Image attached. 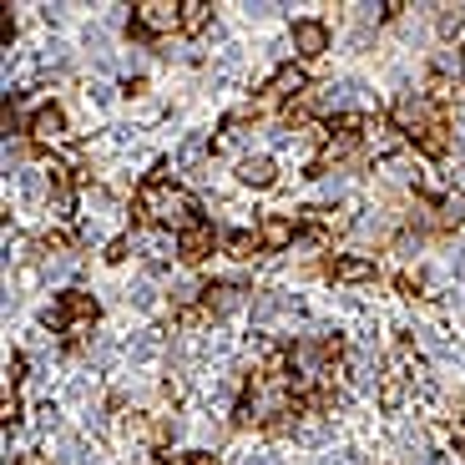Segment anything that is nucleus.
Instances as JSON below:
<instances>
[{"instance_id":"nucleus-13","label":"nucleus","mask_w":465,"mask_h":465,"mask_svg":"<svg viewBox=\"0 0 465 465\" xmlns=\"http://www.w3.org/2000/svg\"><path fill=\"white\" fill-rule=\"evenodd\" d=\"M238 183L273 187V183H279V163H273V157H243V163H238Z\"/></svg>"},{"instance_id":"nucleus-9","label":"nucleus","mask_w":465,"mask_h":465,"mask_svg":"<svg viewBox=\"0 0 465 465\" xmlns=\"http://www.w3.org/2000/svg\"><path fill=\"white\" fill-rule=\"evenodd\" d=\"M258 238H263V253H283L303 238V213H263L258 218Z\"/></svg>"},{"instance_id":"nucleus-16","label":"nucleus","mask_w":465,"mask_h":465,"mask_svg":"<svg viewBox=\"0 0 465 465\" xmlns=\"http://www.w3.org/2000/svg\"><path fill=\"white\" fill-rule=\"evenodd\" d=\"M157 465H218L208 450H157Z\"/></svg>"},{"instance_id":"nucleus-4","label":"nucleus","mask_w":465,"mask_h":465,"mask_svg":"<svg viewBox=\"0 0 465 465\" xmlns=\"http://www.w3.org/2000/svg\"><path fill=\"white\" fill-rule=\"evenodd\" d=\"M177 31H183V0H142V5H132L127 35L137 46H157L163 35H177Z\"/></svg>"},{"instance_id":"nucleus-19","label":"nucleus","mask_w":465,"mask_h":465,"mask_svg":"<svg viewBox=\"0 0 465 465\" xmlns=\"http://www.w3.org/2000/svg\"><path fill=\"white\" fill-rule=\"evenodd\" d=\"M21 380H25V354L11 349V360H5V390H21Z\"/></svg>"},{"instance_id":"nucleus-7","label":"nucleus","mask_w":465,"mask_h":465,"mask_svg":"<svg viewBox=\"0 0 465 465\" xmlns=\"http://www.w3.org/2000/svg\"><path fill=\"white\" fill-rule=\"evenodd\" d=\"M218 248H223V232L213 228L208 218L193 223L187 232H177V263H183V268H203L213 253H218Z\"/></svg>"},{"instance_id":"nucleus-6","label":"nucleus","mask_w":465,"mask_h":465,"mask_svg":"<svg viewBox=\"0 0 465 465\" xmlns=\"http://www.w3.org/2000/svg\"><path fill=\"white\" fill-rule=\"evenodd\" d=\"M248 293H253V289L238 283V279H213V283H203V289H193V303H198L203 314H208V324H213V319H223L228 309H238Z\"/></svg>"},{"instance_id":"nucleus-24","label":"nucleus","mask_w":465,"mask_h":465,"mask_svg":"<svg viewBox=\"0 0 465 465\" xmlns=\"http://www.w3.org/2000/svg\"><path fill=\"white\" fill-rule=\"evenodd\" d=\"M122 92H127V96H142V92H147V76H127V82H122Z\"/></svg>"},{"instance_id":"nucleus-2","label":"nucleus","mask_w":465,"mask_h":465,"mask_svg":"<svg viewBox=\"0 0 465 465\" xmlns=\"http://www.w3.org/2000/svg\"><path fill=\"white\" fill-rule=\"evenodd\" d=\"M390 132H400V137H405L420 157H430V163H440L445 152H450V112H440L425 92L400 96L395 112H390Z\"/></svg>"},{"instance_id":"nucleus-1","label":"nucleus","mask_w":465,"mask_h":465,"mask_svg":"<svg viewBox=\"0 0 465 465\" xmlns=\"http://www.w3.org/2000/svg\"><path fill=\"white\" fill-rule=\"evenodd\" d=\"M132 223H152V228H173L187 232L193 223H203V203L187 193L183 183H173V173H167V163H157L147 177H142V187L132 193Z\"/></svg>"},{"instance_id":"nucleus-18","label":"nucleus","mask_w":465,"mask_h":465,"mask_svg":"<svg viewBox=\"0 0 465 465\" xmlns=\"http://www.w3.org/2000/svg\"><path fill=\"white\" fill-rule=\"evenodd\" d=\"M21 420H25V410H21V395H15V390H5V405H0V425L11 430V425H21Z\"/></svg>"},{"instance_id":"nucleus-23","label":"nucleus","mask_w":465,"mask_h":465,"mask_svg":"<svg viewBox=\"0 0 465 465\" xmlns=\"http://www.w3.org/2000/svg\"><path fill=\"white\" fill-rule=\"evenodd\" d=\"M400 11H405V0H384V5H380V21H384V25L400 21Z\"/></svg>"},{"instance_id":"nucleus-10","label":"nucleus","mask_w":465,"mask_h":465,"mask_svg":"<svg viewBox=\"0 0 465 465\" xmlns=\"http://www.w3.org/2000/svg\"><path fill=\"white\" fill-rule=\"evenodd\" d=\"M329 25L319 21V15H303V21H293V56H299V66H309V61H324L329 56Z\"/></svg>"},{"instance_id":"nucleus-5","label":"nucleus","mask_w":465,"mask_h":465,"mask_svg":"<svg viewBox=\"0 0 465 465\" xmlns=\"http://www.w3.org/2000/svg\"><path fill=\"white\" fill-rule=\"evenodd\" d=\"M314 273L329 279V283H374L380 279V263L364 258V253H324L314 263Z\"/></svg>"},{"instance_id":"nucleus-21","label":"nucleus","mask_w":465,"mask_h":465,"mask_svg":"<svg viewBox=\"0 0 465 465\" xmlns=\"http://www.w3.org/2000/svg\"><path fill=\"white\" fill-rule=\"evenodd\" d=\"M395 289L405 293V299H425V283H420L415 273H395Z\"/></svg>"},{"instance_id":"nucleus-17","label":"nucleus","mask_w":465,"mask_h":465,"mask_svg":"<svg viewBox=\"0 0 465 465\" xmlns=\"http://www.w3.org/2000/svg\"><path fill=\"white\" fill-rule=\"evenodd\" d=\"M0 127H5V137H25L31 116H21V106H15V102H5V106H0Z\"/></svg>"},{"instance_id":"nucleus-11","label":"nucleus","mask_w":465,"mask_h":465,"mask_svg":"<svg viewBox=\"0 0 465 465\" xmlns=\"http://www.w3.org/2000/svg\"><path fill=\"white\" fill-rule=\"evenodd\" d=\"M324 112V86H309V92H299L289 106H283V127H303V122H314V116Z\"/></svg>"},{"instance_id":"nucleus-3","label":"nucleus","mask_w":465,"mask_h":465,"mask_svg":"<svg viewBox=\"0 0 465 465\" xmlns=\"http://www.w3.org/2000/svg\"><path fill=\"white\" fill-rule=\"evenodd\" d=\"M96 319H102V303H96L86 289H61L56 303L46 309V329L61 334L66 349H82V334H92Z\"/></svg>"},{"instance_id":"nucleus-22","label":"nucleus","mask_w":465,"mask_h":465,"mask_svg":"<svg viewBox=\"0 0 465 465\" xmlns=\"http://www.w3.org/2000/svg\"><path fill=\"white\" fill-rule=\"evenodd\" d=\"M102 258H106V263H122V258H127V238H112Z\"/></svg>"},{"instance_id":"nucleus-12","label":"nucleus","mask_w":465,"mask_h":465,"mask_svg":"<svg viewBox=\"0 0 465 465\" xmlns=\"http://www.w3.org/2000/svg\"><path fill=\"white\" fill-rule=\"evenodd\" d=\"M223 253L238 263H253V258H263V238H258V228H232L223 232Z\"/></svg>"},{"instance_id":"nucleus-25","label":"nucleus","mask_w":465,"mask_h":465,"mask_svg":"<svg viewBox=\"0 0 465 465\" xmlns=\"http://www.w3.org/2000/svg\"><path fill=\"white\" fill-rule=\"evenodd\" d=\"M455 445H460V455H465V435H460V440H455Z\"/></svg>"},{"instance_id":"nucleus-14","label":"nucleus","mask_w":465,"mask_h":465,"mask_svg":"<svg viewBox=\"0 0 465 465\" xmlns=\"http://www.w3.org/2000/svg\"><path fill=\"white\" fill-rule=\"evenodd\" d=\"M425 96H430L440 112H450L455 102H460V82H450L445 71H430V82H425Z\"/></svg>"},{"instance_id":"nucleus-15","label":"nucleus","mask_w":465,"mask_h":465,"mask_svg":"<svg viewBox=\"0 0 465 465\" xmlns=\"http://www.w3.org/2000/svg\"><path fill=\"white\" fill-rule=\"evenodd\" d=\"M208 21H213V5H208V0H183V35L208 31Z\"/></svg>"},{"instance_id":"nucleus-20","label":"nucleus","mask_w":465,"mask_h":465,"mask_svg":"<svg viewBox=\"0 0 465 465\" xmlns=\"http://www.w3.org/2000/svg\"><path fill=\"white\" fill-rule=\"evenodd\" d=\"M35 243L51 248V253H71V248H76V238H71V232H41Z\"/></svg>"},{"instance_id":"nucleus-8","label":"nucleus","mask_w":465,"mask_h":465,"mask_svg":"<svg viewBox=\"0 0 465 465\" xmlns=\"http://www.w3.org/2000/svg\"><path fill=\"white\" fill-rule=\"evenodd\" d=\"M25 137H31V147L25 152H41V147H56V142H66V106L61 102H41L31 112V127H25Z\"/></svg>"}]
</instances>
